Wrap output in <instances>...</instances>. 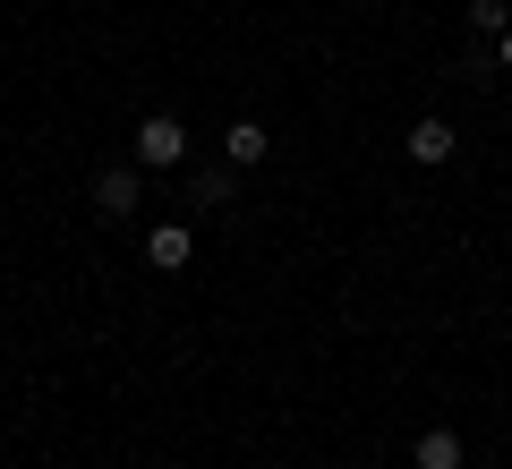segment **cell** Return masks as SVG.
Here are the masks:
<instances>
[{
    "mask_svg": "<svg viewBox=\"0 0 512 469\" xmlns=\"http://www.w3.org/2000/svg\"><path fill=\"white\" fill-rule=\"evenodd\" d=\"M470 26H478V35H504L512 9H504V0H470Z\"/></svg>",
    "mask_w": 512,
    "mask_h": 469,
    "instance_id": "cell-8",
    "label": "cell"
},
{
    "mask_svg": "<svg viewBox=\"0 0 512 469\" xmlns=\"http://www.w3.org/2000/svg\"><path fill=\"white\" fill-rule=\"evenodd\" d=\"M137 205H146V180H137V163H120V171H103V180H94V214H103V222H128Z\"/></svg>",
    "mask_w": 512,
    "mask_h": 469,
    "instance_id": "cell-2",
    "label": "cell"
},
{
    "mask_svg": "<svg viewBox=\"0 0 512 469\" xmlns=\"http://www.w3.org/2000/svg\"><path fill=\"white\" fill-rule=\"evenodd\" d=\"M402 145H410V163H427V171H436V163H453V128H444V120H419Z\"/></svg>",
    "mask_w": 512,
    "mask_h": 469,
    "instance_id": "cell-4",
    "label": "cell"
},
{
    "mask_svg": "<svg viewBox=\"0 0 512 469\" xmlns=\"http://www.w3.org/2000/svg\"><path fill=\"white\" fill-rule=\"evenodd\" d=\"M495 60H504V69H512V26H504V35H495Z\"/></svg>",
    "mask_w": 512,
    "mask_h": 469,
    "instance_id": "cell-9",
    "label": "cell"
},
{
    "mask_svg": "<svg viewBox=\"0 0 512 469\" xmlns=\"http://www.w3.org/2000/svg\"><path fill=\"white\" fill-rule=\"evenodd\" d=\"M188 205L222 214V205H239V180H231V171H188Z\"/></svg>",
    "mask_w": 512,
    "mask_h": 469,
    "instance_id": "cell-5",
    "label": "cell"
},
{
    "mask_svg": "<svg viewBox=\"0 0 512 469\" xmlns=\"http://www.w3.org/2000/svg\"><path fill=\"white\" fill-rule=\"evenodd\" d=\"M222 154H231V163H265V154H274V137H265L256 120H231V128H222Z\"/></svg>",
    "mask_w": 512,
    "mask_h": 469,
    "instance_id": "cell-6",
    "label": "cell"
},
{
    "mask_svg": "<svg viewBox=\"0 0 512 469\" xmlns=\"http://www.w3.org/2000/svg\"><path fill=\"white\" fill-rule=\"evenodd\" d=\"M188 256H197V239H188V222H154V231H146V265H154V273H180Z\"/></svg>",
    "mask_w": 512,
    "mask_h": 469,
    "instance_id": "cell-3",
    "label": "cell"
},
{
    "mask_svg": "<svg viewBox=\"0 0 512 469\" xmlns=\"http://www.w3.org/2000/svg\"><path fill=\"white\" fill-rule=\"evenodd\" d=\"M188 163V128L171 120V111H154L146 128H137V171H180Z\"/></svg>",
    "mask_w": 512,
    "mask_h": 469,
    "instance_id": "cell-1",
    "label": "cell"
},
{
    "mask_svg": "<svg viewBox=\"0 0 512 469\" xmlns=\"http://www.w3.org/2000/svg\"><path fill=\"white\" fill-rule=\"evenodd\" d=\"M419 469H461V435L453 427H427L419 435Z\"/></svg>",
    "mask_w": 512,
    "mask_h": 469,
    "instance_id": "cell-7",
    "label": "cell"
}]
</instances>
